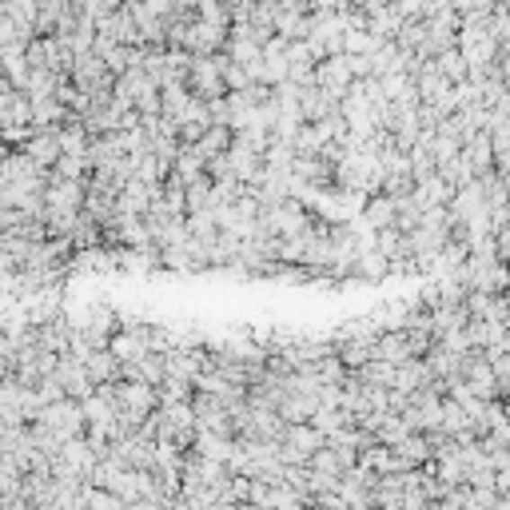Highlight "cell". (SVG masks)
Masks as SVG:
<instances>
[{
  "label": "cell",
  "mask_w": 510,
  "mask_h": 510,
  "mask_svg": "<svg viewBox=\"0 0 510 510\" xmlns=\"http://www.w3.org/2000/svg\"><path fill=\"white\" fill-rule=\"evenodd\" d=\"M431 383H434V379H431V367H426L423 359H411V363L395 367V387H391V391L419 395V391H426Z\"/></svg>",
  "instance_id": "obj_1"
},
{
  "label": "cell",
  "mask_w": 510,
  "mask_h": 510,
  "mask_svg": "<svg viewBox=\"0 0 510 510\" xmlns=\"http://www.w3.org/2000/svg\"><path fill=\"white\" fill-rule=\"evenodd\" d=\"M462 160L470 164V172H475V175H487L490 168H495V148H490V136L479 132L475 140L462 144Z\"/></svg>",
  "instance_id": "obj_2"
},
{
  "label": "cell",
  "mask_w": 510,
  "mask_h": 510,
  "mask_svg": "<svg viewBox=\"0 0 510 510\" xmlns=\"http://www.w3.org/2000/svg\"><path fill=\"white\" fill-rule=\"evenodd\" d=\"M363 219L375 231H387V228H395V200L391 196H371L367 200V208H363Z\"/></svg>",
  "instance_id": "obj_3"
},
{
  "label": "cell",
  "mask_w": 510,
  "mask_h": 510,
  "mask_svg": "<svg viewBox=\"0 0 510 510\" xmlns=\"http://www.w3.org/2000/svg\"><path fill=\"white\" fill-rule=\"evenodd\" d=\"M434 68H439V76L447 80L451 88H459V85H467V64H462L459 57V49H451V52H443V57H434L431 60Z\"/></svg>",
  "instance_id": "obj_4"
},
{
  "label": "cell",
  "mask_w": 510,
  "mask_h": 510,
  "mask_svg": "<svg viewBox=\"0 0 510 510\" xmlns=\"http://www.w3.org/2000/svg\"><path fill=\"white\" fill-rule=\"evenodd\" d=\"M355 272L367 275V280H383V275L391 272V264H387L375 247H367V252H359V259H355Z\"/></svg>",
  "instance_id": "obj_5"
},
{
  "label": "cell",
  "mask_w": 510,
  "mask_h": 510,
  "mask_svg": "<svg viewBox=\"0 0 510 510\" xmlns=\"http://www.w3.org/2000/svg\"><path fill=\"white\" fill-rule=\"evenodd\" d=\"M495 495H510V470H498L495 475Z\"/></svg>",
  "instance_id": "obj_6"
},
{
  "label": "cell",
  "mask_w": 510,
  "mask_h": 510,
  "mask_svg": "<svg viewBox=\"0 0 510 510\" xmlns=\"http://www.w3.org/2000/svg\"><path fill=\"white\" fill-rule=\"evenodd\" d=\"M495 510H510V495H498V503H495Z\"/></svg>",
  "instance_id": "obj_7"
},
{
  "label": "cell",
  "mask_w": 510,
  "mask_h": 510,
  "mask_svg": "<svg viewBox=\"0 0 510 510\" xmlns=\"http://www.w3.org/2000/svg\"><path fill=\"white\" fill-rule=\"evenodd\" d=\"M503 411H506V419H510V391H506V398H503Z\"/></svg>",
  "instance_id": "obj_8"
},
{
  "label": "cell",
  "mask_w": 510,
  "mask_h": 510,
  "mask_svg": "<svg viewBox=\"0 0 510 510\" xmlns=\"http://www.w3.org/2000/svg\"><path fill=\"white\" fill-rule=\"evenodd\" d=\"M503 303H506V323H510V291L503 295Z\"/></svg>",
  "instance_id": "obj_9"
},
{
  "label": "cell",
  "mask_w": 510,
  "mask_h": 510,
  "mask_svg": "<svg viewBox=\"0 0 510 510\" xmlns=\"http://www.w3.org/2000/svg\"><path fill=\"white\" fill-rule=\"evenodd\" d=\"M503 264H506V272H510V252H506V255H503Z\"/></svg>",
  "instance_id": "obj_10"
},
{
  "label": "cell",
  "mask_w": 510,
  "mask_h": 510,
  "mask_svg": "<svg viewBox=\"0 0 510 510\" xmlns=\"http://www.w3.org/2000/svg\"><path fill=\"white\" fill-rule=\"evenodd\" d=\"M506 183H510V180H506Z\"/></svg>",
  "instance_id": "obj_11"
}]
</instances>
